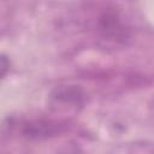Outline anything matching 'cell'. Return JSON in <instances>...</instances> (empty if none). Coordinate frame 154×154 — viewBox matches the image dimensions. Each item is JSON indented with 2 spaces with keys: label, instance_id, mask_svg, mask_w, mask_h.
Returning <instances> with one entry per match:
<instances>
[{
  "label": "cell",
  "instance_id": "cell-1",
  "mask_svg": "<svg viewBox=\"0 0 154 154\" xmlns=\"http://www.w3.org/2000/svg\"><path fill=\"white\" fill-rule=\"evenodd\" d=\"M10 70V60L6 55L0 54V79L6 76Z\"/></svg>",
  "mask_w": 154,
  "mask_h": 154
}]
</instances>
